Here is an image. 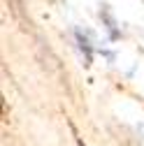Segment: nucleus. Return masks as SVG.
<instances>
[{"mask_svg":"<svg viewBox=\"0 0 144 146\" xmlns=\"http://www.w3.org/2000/svg\"><path fill=\"white\" fill-rule=\"evenodd\" d=\"M79 146H84V144H81V141H79Z\"/></svg>","mask_w":144,"mask_h":146,"instance_id":"1","label":"nucleus"}]
</instances>
